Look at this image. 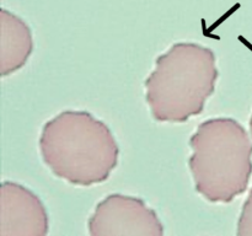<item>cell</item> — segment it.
Returning a JSON list of instances; mask_svg holds the SVG:
<instances>
[{
    "label": "cell",
    "instance_id": "cell-4",
    "mask_svg": "<svg viewBox=\"0 0 252 236\" xmlns=\"http://www.w3.org/2000/svg\"><path fill=\"white\" fill-rule=\"evenodd\" d=\"M88 229L93 236L164 234L158 214L143 199L117 193L110 194L96 206L88 221Z\"/></svg>",
    "mask_w": 252,
    "mask_h": 236
},
{
    "label": "cell",
    "instance_id": "cell-8",
    "mask_svg": "<svg viewBox=\"0 0 252 236\" xmlns=\"http://www.w3.org/2000/svg\"><path fill=\"white\" fill-rule=\"evenodd\" d=\"M250 134H251V138H252V115H251V118H250Z\"/></svg>",
    "mask_w": 252,
    "mask_h": 236
},
{
    "label": "cell",
    "instance_id": "cell-3",
    "mask_svg": "<svg viewBox=\"0 0 252 236\" xmlns=\"http://www.w3.org/2000/svg\"><path fill=\"white\" fill-rule=\"evenodd\" d=\"M194 188L213 203H229L248 189L252 175V142L245 128L229 117L211 118L189 139Z\"/></svg>",
    "mask_w": 252,
    "mask_h": 236
},
{
    "label": "cell",
    "instance_id": "cell-5",
    "mask_svg": "<svg viewBox=\"0 0 252 236\" xmlns=\"http://www.w3.org/2000/svg\"><path fill=\"white\" fill-rule=\"evenodd\" d=\"M48 214L41 199L16 182L4 181L0 189V235L43 236Z\"/></svg>",
    "mask_w": 252,
    "mask_h": 236
},
{
    "label": "cell",
    "instance_id": "cell-7",
    "mask_svg": "<svg viewBox=\"0 0 252 236\" xmlns=\"http://www.w3.org/2000/svg\"><path fill=\"white\" fill-rule=\"evenodd\" d=\"M236 234L239 236H252V188L241 209Z\"/></svg>",
    "mask_w": 252,
    "mask_h": 236
},
{
    "label": "cell",
    "instance_id": "cell-6",
    "mask_svg": "<svg viewBox=\"0 0 252 236\" xmlns=\"http://www.w3.org/2000/svg\"><path fill=\"white\" fill-rule=\"evenodd\" d=\"M33 51L31 29L16 15L2 9L0 15V73L7 76L21 69Z\"/></svg>",
    "mask_w": 252,
    "mask_h": 236
},
{
    "label": "cell",
    "instance_id": "cell-1",
    "mask_svg": "<svg viewBox=\"0 0 252 236\" xmlns=\"http://www.w3.org/2000/svg\"><path fill=\"white\" fill-rule=\"evenodd\" d=\"M38 144L48 169L75 186L102 183L118 165L120 148L112 132L86 111H63L47 120Z\"/></svg>",
    "mask_w": 252,
    "mask_h": 236
},
{
    "label": "cell",
    "instance_id": "cell-2",
    "mask_svg": "<svg viewBox=\"0 0 252 236\" xmlns=\"http://www.w3.org/2000/svg\"><path fill=\"white\" fill-rule=\"evenodd\" d=\"M218 66L214 52L197 43L172 44L155 60L145 80V100L158 122L182 123L203 112L216 90Z\"/></svg>",
    "mask_w": 252,
    "mask_h": 236
}]
</instances>
